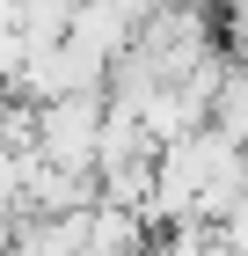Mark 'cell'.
<instances>
[{
	"instance_id": "cell-1",
	"label": "cell",
	"mask_w": 248,
	"mask_h": 256,
	"mask_svg": "<svg viewBox=\"0 0 248 256\" xmlns=\"http://www.w3.org/2000/svg\"><path fill=\"white\" fill-rule=\"evenodd\" d=\"M102 118H110V88H73V96L37 102V154L73 168V176H95Z\"/></svg>"
},
{
	"instance_id": "cell-2",
	"label": "cell",
	"mask_w": 248,
	"mask_h": 256,
	"mask_svg": "<svg viewBox=\"0 0 248 256\" xmlns=\"http://www.w3.org/2000/svg\"><path fill=\"white\" fill-rule=\"evenodd\" d=\"M219 8V30H227V52L248 59V0H212Z\"/></svg>"
},
{
	"instance_id": "cell-3",
	"label": "cell",
	"mask_w": 248,
	"mask_h": 256,
	"mask_svg": "<svg viewBox=\"0 0 248 256\" xmlns=\"http://www.w3.org/2000/svg\"><path fill=\"white\" fill-rule=\"evenodd\" d=\"M212 234L227 242V249H234V256H248V198H241V205H227V212L212 220Z\"/></svg>"
}]
</instances>
